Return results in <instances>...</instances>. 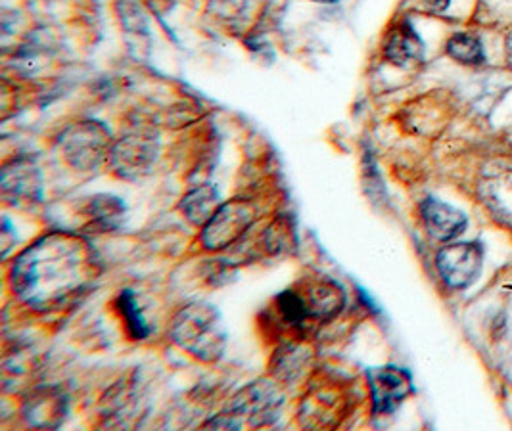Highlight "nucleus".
Instances as JSON below:
<instances>
[{"label": "nucleus", "instance_id": "412c9836", "mask_svg": "<svg viewBox=\"0 0 512 431\" xmlns=\"http://www.w3.org/2000/svg\"><path fill=\"white\" fill-rule=\"evenodd\" d=\"M507 62H509V66L512 68V31L511 35L507 37Z\"/></svg>", "mask_w": 512, "mask_h": 431}, {"label": "nucleus", "instance_id": "39448f33", "mask_svg": "<svg viewBox=\"0 0 512 431\" xmlns=\"http://www.w3.org/2000/svg\"><path fill=\"white\" fill-rule=\"evenodd\" d=\"M284 397L279 387L271 382H256L252 386L244 387L231 405V414H221L211 424L215 428H233L238 430L242 422L250 426H267L279 418Z\"/></svg>", "mask_w": 512, "mask_h": 431}, {"label": "nucleus", "instance_id": "2eb2a0df", "mask_svg": "<svg viewBox=\"0 0 512 431\" xmlns=\"http://www.w3.org/2000/svg\"><path fill=\"white\" fill-rule=\"evenodd\" d=\"M447 54L465 66H478L486 60L484 45L476 35L470 33H455L447 41Z\"/></svg>", "mask_w": 512, "mask_h": 431}, {"label": "nucleus", "instance_id": "9d476101", "mask_svg": "<svg viewBox=\"0 0 512 431\" xmlns=\"http://www.w3.org/2000/svg\"><path fill=\"white\" fill-rule=\"evenodd\" d=\"M369 384L373 391L376 414L394 412L405 401V397L411 393V382H409L407 374H403L394 366L373 370L369 374Z\"/></svg>", "mask_w": 512, "mask_h": 431}, {"label": "nucleus", "instance_id": "1a4fd4ad", "mask_svg": "<svg viewBox=\"0 0 512 431\" xmlns=\"http://www.w3.org/2000/svg\"><path fill=\"white\" fill-rule=\"evenodd\" d=\"M2 196L14 205L37 204L43 200L41 173L29 159H14L2 169Z\"/></svg>", "mask_w": 512, "mask_h": 431}, {"label": "nucleus", "instance_id": "9b49d317", "mask_svg": "<svg viewBox=\"0 0 512 431\" xmlns=\"http://www.w3.org/2000/svg\"><path fill=\"white\" fill-rule=\"evenodd\" d=\"M300 295H302L309 322H317V324H323L338 317L346 305L344 290L336 282L326 278L309 284L305 288V294Z\"/></svg>", "mask_w": 512, "mask_h": 431}, {"label": "nucleus", "instance_id": "ddd939ff", "mask_svg": "<svg viewBox=\"0 0 512 431\" xmlns=\"http://www.w3.org/2000/svg\"><path fill=\"white\" fill-rule=\"evenodd\" d=\"M422 52L424 46L420 41L419 35L415 33V29L409 23H399L396 25L384 43V56L388 62L396 64V66H409L422 60Z\"/></svg>", "mask_w": 512, "mask_h": 431}, {"label": "nucleus", "instance_id": "f257e3e1", "mask_svg": "<svg viewBox=\"0 0 512 431\" xmlns=\"http://www.w3.org/2000/svg\"><path fill=\"white\" fill-rule=\"evenodd\" d=\"M94 257L89 244L70 232H50L14 261L12 290L37 311H56L91 286Z\"/></svg>", "mask_w": 512, "mask_h": 431}, {"label": "nucleus", "instance_id": "f8f14e48", "mask_svg": "<svg viewBox=\"0 0 512 431\" xmlns=\"http://www.w3.org/2000/svg\"><path fill=\"white\" fill-rule=\"evenodd\" d=\"M420 217L428 234L436 240L449 242L465 232L466 217L463 211L453 205L443 204L440 200L428 198L420 204Z\"/></svg>", "mask_w": 512, "mask_h": 431}, {"label": "nucleus", "instance_id": "6ab92c4d", "mask_svg": "<svg viewBox=\"0 0 512 431\" xmlns=\"http://www.w3.org/2000/svg\"><path fill=\"white\" fill-rule=\"evenodd\" d=\"M300 353H302V351H300L298 347H288V349L280 355L279 364H277V368H275V374H277L279 378H284V380H294V378H298V376L302 374L303 361H305Z\"/></svg>", "mask_w": 512, "mask_h": 431}, {"label": "nucleus", "instance_id": "423d86ee", "mask_svg": "<svg viewBox=\"0 0 512 431\" xmlns=\"http://www.w3.org/2000/svg\"><path fill=\"white\" fill-rule=\"evenodd\" d=\"M257 221V205L244 198L223 202L210 223L202 227V244L210 251H223L234 246Z\"/></svg>", "mask_w": 512, "mask_h": 431}, {"label": "nucleus", "instance_id": "dca6fc26", "mask_svg": "<svg viewBox=\"0 0 512 431\" xmlns=\"http://www.w3.org/2000/svg\"><path fill=\"white\" fill-rule=\"evenodd\" d=\"M117 311L125 320L127 332L133 340H146L150 336V326L146 322V318L140 313L139 303L135 299L133 292L125 290L123 294L117 297Z\"/></svg>", "mask_w": 512, "mask_h": 431}, {"label": "nucleus", "instance_id": "f03ea898", "mask_svg": "<svg viewBox=\"0 0 512 431\" xmlns=\"http://www.w3.org/2000/svg\"><path fill=\"white\" fill-rule=\"evenodd\" d=\"M169 336L188 355L202 363H215L227 347V328L219 309L206 301L188 303L169 326Z\"/></svg>", "mask_w": 512, "mask_h": 431}, {"label": "nucleus", "instance_id": "4468645a", "mask_svg": "<svg viewBox=\"0 0 512 431\" xmlns=\"http://www.w3.org/2000/svg\"><path fill=\"white\" fill-rule=\"evenodd\" d=\"M221 196L215 186L200 184L188 190L181 202V211L185 213L188 221L196 227H206L210 223L215 211L221 207Z\"/></svg>", "mask_w": 512, "mask_h": 431}, {"label": "nucleus", "instance_id": "7ed1b4c3", "mask_svg": "<svg viewBox=\"0 0 512 431\" xmlns=\"http://www.w3.org/2000/svg\"><path fill=\"white\" fill-rule=\"evenodd\" d=\"M60 156L77 171H96L110 159L114 140L100 121H79L58 140Z\"/></svg>", "mask_w": 512, "mask_h": 431}, {"label": "nucleus", "instance_id": "aec40b11", "mask_svg": "<svg viewBox=\"0 0 512 431\" xmlns=\"http://www.w3.org/2000/svg\"><path fill=\"white\" fill-rule=\"evenodd\" d=\"M449 2L451 0H419L420 6L430 14H440L449 6Z\"/></svg>", "mask_w": 512, "mask_h": 431}, {"label": "nucleus", "instance_id": "6e6552de", "mask_svg": "<svg viewBox=\"0 0 512 431\" xmlns=\"http://www.w3.org/2000/svg\"><path fill=\"white\" fill-rule=\"evenodd\" d=\"M478 192L493 217L512 228V161H495L484 171Z\"/></svg>", "mask_w": 512, "mask_h": 431}, {"label": "nucleus", "instance_id": "0eeeda50", "mask_svg": "<svg viewBox=\"0 0 512 431\" xmlns=\"http://www.w3.org/2000/svg\"><path fill=\"white\" fill-rule=\"evenodd\" d=\"M438 273L451 288L470 286L482 269V248L478 244H451L436 257Z\"/></svg>", "mask_w": 512, "mask_h": 431}, {"label": "nucleus", "instance_id": "20e7f679", "mask_svg": "<svg viewBox=\"0 0 512 431\" xmlns=\"http://www.w3.org/2000/svg\"><path fill=\"white\" fill-rule=\"evenodd\" d=\"M158 154L160 135L152 127L139 125L114 140L108 163L117 177L125 181H139L152 171Z\"/></svg>", "mask_w": 512, "mask_h": 431}, {"label": "nucleus", "instance_id": "a211bd4d", "mask_svg": "<svg viewBox=\"0 0 512 431\" xmlns=\"http://www.w3.org/2000/svg\"><path fill=\"white\" fill-rule=\"evenodd\" d=\"M294 242V228L290 225V221H275L273 227L267 228L265 234V244L273 253H282V251L290 250Z\"/></svg>", "mask_w": 512, "mask_h": 431}, {"label": "nucleus", "instance_id": "f3484780", "mask_svg": "<svg viewBox=\"0 0 512 431\" xmlns=\"http://www.w3.org/2000/svg\"><path fill=\"white\" fill-rule=\"evenodd\" d=\"M91 211L98 225L104 228L116 227L117 219L123 215V204L114 196H96Z\"/></svg>", "mask_w": 512, "mask_h": 431}]
</instances>
